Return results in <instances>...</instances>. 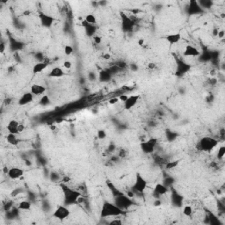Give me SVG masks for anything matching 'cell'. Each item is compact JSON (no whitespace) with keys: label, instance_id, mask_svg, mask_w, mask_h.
<instances>
[{"label":"cell","instance_id":"14","mask_svg":"<svg viewBox=\"0 0 225 225\" xmlns=\"http://www.w3.org/2000/svg\"><path fill=\"white\" fill-rule=\"evenodd\" d=\"M63 76H65V72L61 67H55L49 73V77L52 78H60Z\"/></svg>","mask_w":225,"mask_h":225},{"label":"cell","instance_id":"34","mask_svg":"<svg viewBox=\"0 0 225 225\" xmlns=\"http://www.w3.org/2000/svg\"><path fill=\"white\" fill-rule=\"evenodd\" d=\"M63 67H64L65 69H70V68L72 67L71 62H70V61H65V62H63Z\"/></svg>","mask_w":225,"mask_h":225},{"label":"cell","instance_id":"45","mask_svg":"<svg viewBox=\"0 0 225 225\" xmlns=\"http://www.w3.org/2000/svg\"><path fill=\"white\" fill-rule=\"evenodd\" d=\"M128 195L129 196L130 198L133 197V196H134V192H133V193H132V192H129V193H128Z\"/></svg>","mask_w":225,"mask_h":225},{"label":"cell","instance_id":"46","mask_svg":"<svg viewBox=\"0 0 225 225\" xmlns=\"http://www.w3.org/2000/svg\"><path fill=\"white\" fill-rule=\"evenodd\" d=\"M50 129H51L52 130H55V129H56V127H55V126H54V125H52V126L50 127Z\"/></svg>","mask_w":225,"mask_h":225},{"label":"cell","instance_id":"11","mask_svg":"<svg viewBox=\"0 0 225 225\" xmlns=\"http://www.w3.org/2000/svg\"><path fill=\"white\" fill-rule=\"evenodd\" d=\"M139 99H140V95H138V94L129 96L128 99L124 102V108H125L126 110H130V109H132L137 104Z\"/></svg>","mask_w":225,"mask_h":225},{"label":"cell","instance_id":"41","mask_svg":"<svg viewBox=\"0 0 225 225\" xmlns=\"http://www.w3.org/2000/svg\"><path fill=\"white\" fill-rule=\"evenodd\" d=\"M103 58H104L105 60H109L111 58V55L108 54V53H106V54L103 55Z\"/></svg>","mask_w":225,"mask_h":225},{"label":"cell","instance_id":"36","mask_svg":"<svg viewBox=\"0 0 225 225\" xmlns=\"http://www.w3.org/2000/svg\"><path fill=\"white\" fill-rule=\"evenodd\" d=\"M118 101H119V99L118 98H112V99H109L108 103L110 105H114L116 104V103H118Z\"/></svg>","mask_w":225,"mask_h":225},{"label":"cell","instance_id":"1","mask_svg":"<svg viewBox=\"0 0 225 225\" xmlns=\"http://www.w3.org/2000/svg\"><path fill=\"white\" fill-rule=\"evenodd\" d=\"M125 212L123 209L120 208L116 203H112L110 201L106 200L102 204V208L100 211V217L106 218V217H117L124 215Z\"/></svg>","mask_w":225,"mask_h":225},{"label":"cell","instance_id":"23","mask_svg":"<svg viewBox=\"0 0 225 225\" xmlns=\"http://www.w3.org/2000/svg\"><path fill=\"white\" fill-rule=\"evenodd\" d=\"M99 80L101 82H107L111 79V75H110V72L107 71V70H101L99 72Z\"/></svg>","mask_w":225,"mask_h":225},{"label":"cell","instance_id":"27","mask_svg":"<svg viewBox=\"0 0 225 225\" xmlns=\"http://www.w3.org/2000/svg\"><path fill=\"white\" fill-rule=\"evenodd\" d=\"M193 213V210L192 206H190V205H186L183 208V215L185 217H192Z\"/></svg>","mask_w":225,"mask_h":225},{"label":"cell","instance_id":"28","mask_svg":"<svg viewBox=\"0 0 225 225\" xmlns=\"http://www.w3.org/2000/svg\"><path fill=\"white\" fill-rule=\"evenodd\" d=\"M180 164V160H174V161H171V162H168L166 165H165V169L167 170H172L176 168Z\"/></svg>","mask_w":225,"mask_h":225},{"label":"cell","instance_id":"20","mask_svg":"<svg viewBox=\"0 0 225 225\" xmlns=\"http://www.w3.org/2000/svg\"><path fill=\"white\" fill-rule=\"evenodd\" d=\"M189 13L191 15L193 14H196L200 12H201V6L200 5V4L196 1H191L190 5H189Z\"/></svg>","mask_w":225,"mask_h":225},{"label":"cell","instance_id":"39","mask_svg":"<svg viewBox=\"0 0 225 225\" xmlns=\"http://www.w3.org/2000/svg\"><path fill=\"white\" fill-rule=\"evenodd\" d=\"M24 130H25V125H24V124L19 123V125H18V133H22V132H24Z\"/></svg>","mask_w":225,"mask_h":225},{"label":"cell","instance_id":"8","mask_svg":"<svg viewBox=\"0 0 225 225\" xmlns=\"http://www.w3.org/2000/svg\"><path fill=\"white\" fill-rule=\"evenodd\" d=\"M39 18H40V22L42 26L46 28H50L52 26L53 23L55 21V18H53L50 15H48L46 13H43V12L39 14Z\"/></svg>","mask_w":225,"mask_h":225},{"label":"cell","instance_id":"29","mask_svg":"<svg viewBox=\"0 0 225 225\" xmlns=\"http://www.w3.org/2000/svg\"><path fill=\"white\" fill-rule=\"evenodd\" d=\"M225 156V146H221V147L218 149V151H217V158L219 160H222L223 159V157Z\"/></svg>","mask_w":225,"mask_h":225},{"label":"cell","instance_id":"12","mask_svg":"<svg viewBox=\"0 0 225 225\" xmlns=\"http://www.w3.org/2000/svg\"><path fill=\"white\" fill-rule=\"evenodd\" d=\"M34 96L35 95H34L31 92H25L24 94H22L21 97L18 99V104L19 105V106H21L30 104V103L34 100Z\"/></svg>","mask_w":225,"mask_h":225},{"label":"cell","instance_id":"35","mask_svg":"<svg viewBox=\"0 0 225 225\" xmlns=\"http://www.w3.org/2000/svg\"><path fill=\"white\" fill-rule=\"evenodd\" d=\"M5 51V43L4 42H1L0 43V54H4Z\"/></svg>","mask_w":225,"mask_h":225},{"label":"cell","instance_id":"43","mask_svg":"<svg viewBox=\"0 0 225 225\" xmlns=\"http://www.w3.org/2000/svg\"><path fill=\"white\" fill-rule=\"evenodd\" d=\"M143 44H144V40H143V39H140V40H138L139 46H143Z\"/></svg>","mask_w":225,"mask_h":225},{"label":"cell","instance_id":"21","mask_svg":"<svg viewBox=\"0 0 225 225\" xmlns=\"http://www.w3.org/2000/svg\"><path fill=\"white\" fill-rule=\"evenodd\" d=\"M6 141L9 144H11L12 146H18L19 142H20L17 137L16 134H11V133H9L6 136Z\"/></svg>","mask_w":225,"mask_h":225},{"label":"cell","instance_id":"15","mask_svg":"<svg viewBox=\"0 0 225 225\" xmlns=\"http://www.w3.org/2000/svg\"><path fill=\"white\" fill-rule=\"evenodd\" d=\"M165 40L167 41V42H169V44L174 45V44H177L180 42V41L181 40V35H180V34H179V33L168 35H166Z\"/></svg>","mask_w":225,"mask_h":225},{"label":"cell","instance_id":"5","mask_svg":"<svg viewBox=\"0 0 225 225\" xmlns=\"http://www.w3.org/2000/svg\"><path fill=\"white\" fill-rule=\"evenodd\" d=\"M156 142H157V140L156 138H151L149 139V140H148V141L142 142L140 143V148H141V149L143 150V153H145V154H151L154 151V149H155Z\"/></svg>","mask_w":225,"mask_h":225},{"label":"cell","instance_id":"26","mask_svg":"<svg viewBox=\"0 0 225 225\" xmlns=\"http://www.w3.org/2000/svg\"><path fill=\"white\" fill-rule=\"evenodd\" d=\"M85 20L86 21L88 24H90V25H93V26H94L96 23H97V18H96L95 16H94L93 14H92V13L87 14L86 16Z\"/></svg>","mask_w":225,"mask_h":225},{"label":"cell","instance_id":"7","mask_svg":"<svg viewBox=\"0 0 225 225\" xmlns=\"http://www.w3.org/2000/svg\"><path fill=\"white\" fill-rule=\"evenodd\" d=\"M121 24H122V30L124 32H130L133 30V27L135 25V22L130 18L129 17H128L125 13L121 12Z\"/></svg>","mask_w":225,"mask_h":225},{"label":"cell","instance_id":"4","mask_svg":"<svg viewBox=\"0 0 225 225\" xmlns=\"http://www.w3.org/2000/svg\"><path fill=\"white\" fill-rule=\"evenodd\" d=\"M70 216V211L67 207L62 206V205H59L57 206V208L55 209L54 213H53V217L60 220V221H63L65 219H67L68 217Z\"/></svg>","mask_w":225,"mask_h":225},{"label":"cell","instance_id":"42","mask_svg":"<svg viewBox=\"0 0 225 225\" xmlns=\"http://www.w3.org/2000/svg\"><path fill=\"white\" fill-rule=\"evenodd\" d=\"M130 67H131V69H133L134 71H137L138 70V66H136V64H131Z\"/></svg>","mask_w":225,"mask_h":225},{"label":"cell","instance_id":"24","mask_svg":"<svg viewBox=\"0 0 225 225\" xmlns=\"http://www.w3.org/2000/svg\"><path fill=\"white\" fill-rule=\"evenodd\" d=\"M32 207V204L28 200H22L18 203V210H30Z\"/></svg>","mask_w":225,"mask_h":225},{"label":"cell","instance_id":"31","mask_svg":"<svg viewBox=\"0 0 225 225\" xmlns=\"http://www.w3.org/2000/svg\"><path fill=\"white\" fill-rule=\"evenodd\" d=\"M97 137L99 139V140H104L106 137V132L104 129L98 130V132H97Z\"/></svg>","mask_w":225,"mask_h":225},{"label":"cell","instance_id":"18","mask_svg":"<svg viewBox=\"0 0 225 225\" xmlns=\"http://www.w3.org/2000/svg\"><path fill=\"white\" fill-rule=\"evenodd\" d=\"M154 192L158 195H165L169 192V189H168V187L165 186V184L157 183V184H156L155 187H154Z\"/></svg>","mask_w":225,"mask_h":225},{"label":"cell","instance_id":"40","mask_svg":"<svg viewBox=\"0 0 225 225\" xmlns=\"http://www.w3.org/2000/svg\"><path fill=\"white\" fill-rule=\"evenodd\" d=\"M128 98H129V96L128 95H125V94H122V95L120 96V98H119V99L121 100V101H122L123 103L128 99Z\"/></svg>","mask_w":225,"mask_h":225},{"label":"cell","instance_id":"38","mask_svg":"<svg viewBox=\"0 0 225 225\" xmlns=\"http://www.w3.org/2000/svg\"><path fill=\"white\" fill-rule=\"evenodd\" d=\"M217 36H218V38L223 39V38L225 36L224 30H220V31H218V33H217Z\"/></svg>","mask_w":225,"mask_h":225},{"label":"cell","instance_id":"30","mask_svg":"<svg viewBox=\"0 0 225 225\" xmlns=\"http://www.w3.org/2000/svg\"><path fill=\"white\" fill-rule=\"evenodd\" d=\"M73 52H74V49H73L72 46H70V45H66V46L64 47V53H65L66 55H70L73 54Z\"/></svg>","mask_w":225,"mask_h":225},{"label":"cell","instance_id":"22","mask_svg":"<svg viewBox=\"0 0 225 225\" xmlns=\"http://www.w3.org/2000/svg\"><path fill=\"white\" fill-rule=\"evenodd\" d=\"M82 25H83V26H85V28H86V35H88V36H92V35H94L96 29L95 26H93V25L88 24L86 20L82 21Z\"/></svg>","mask_w":225,"mask_h":225},{"label":"cell","instance_id":"13","mask_svg":"<svg viewBox=\"0 0 225 225\" xmlns=\"http://www.w3.org/2000/svg\"><path fill=\"white\" fill-rule=\"evenodd\" d=\"M47 91V88L42 85H38V84H35L33 85L31 88H30V92L34 94L35 96H41L44 94Z\"/></svg>","mask_w":225,"mask_h":225},{"label":"cell","instance_id":"17","mask_svg":"<svg viewBox=\"0 0 225 225\" xmlns=\"http://www.w3.org/2000/svg\"><path fill=\"white\" fill-rule=\"evenodd\" d=\"M131 201L130 200L126 197V196H118V198L116 199V204L120 207V208H127L128 206L131 205Z\"/></svg>","mask_w":225,"mask_h":225},{"label":"cell","instance_id":"37","mask_svg":"<svg viewBox=\"0 0 225 225\" xmlns=\"http://www.w3.org/2000/svg\"><path fill=\"white\" fill-rule=\"evenodd\" d=\"M122 223L120 219H116V220H113L112 222H110V224L111 225H121Z\"/></svg>","mask_w":225,"mask_h":225},{"label":"cell","instance_id":"25","mask_svg":"<svg viewBox=\"0 0 225 225\" xmlns=\"http://www.w3.org/2000/svg\"><path fill=\"white\" fill-rule=\"evenodd\" d=\"M172 199H173V203H175L174 205L181 206L182 200H183V197H182L181 195H180V194L177 193H174L173 195H172Z\"/></svg>","mask_w":225,"mask_h":225},{"label":"cell","instance_id":"6","mask_svg":"<svg viewBox=\"0 0 225 225\" xmlns=\"http://www.w3.org/2000/svg\"><path fill=\"white\" fill-rule=\"evenodd\" d=\"M80 193H78V191H74L69 189V188H66V190H64V197H65V201L66 203L70 204L73 202H76L78 199L80 197Z\"/></svg>","mask_w":225,"mask_h":225},{"label":"cell","instance_id":"32","mask_svg":"<svg viewBox=\"0 0 225 225\" xmlns=\"http://www.w3.org/2000/svg\"><path fill=\"white\" fill-rule=\"evenodd\" d=\"M49 102H50V101H49V97L47 95H44L42 96V98L41 100H40V105H42V106H47Z\"/></svg>","mask_w":225,"mask_h":225},{"label":"cell","instance_id":"19","mask_svg":"<svg viewBox=\"0 0 225 225\" xmlns=\"http://www.w3.org/2000/svg\"><path fill=\"white\" fill-rule=\"evenodd\" d=\"M49 66V64L45 62H39L37 63H35L33 67V73L34 74H39L41 72H42L44 69H46Z\"/></svg>","mask_w":225,"mask_h":225},{"label":"cell","instance_id":"3","mask_svg":"<svg viewBox=\"0 0 225 225\" xmlns=\"http://www.w3.org/2000/svg\"><path fill=\"white\" fill-rule=\"evenodd\" d=\"M147 187V181L140 174L137 173L136 174V181L135 184L133 185V187H132V191L133 192H136V193H143L145 189Z\"/></svg>","mask_w":225,"mask_h":225},{"label":"cell","instance_id":"33","mask_svg":"<svg viewBox=\"0 0 225 225\" xmlns=\"http://www.w3.org/2000/svg\"><path fill=\"white\" fill-rule=\"evenodd\" d=\"M93 41L96 44H100L102 42V39L100 36H98V35H94L93 36Z\"/></svg>","mask_w":225,"mask_h":225},{"label":"cell","instance_id":"10","mask_svg":"<svg viewBox=\"0 0 225 225\" xmlns=\"http://www.w3.org/2000/svg\"><path fill=\"white\" fill-rule=\"evenodd\" d=\"M24 174V170L19 167H12L10 168L7 173L8 177L11 180H17L22 177Z\"/></svg>","mask_w":225,"mask_h":225},{"label":"cell","instance_id":"16","mask_svg":"<svg viewBox=\"0 0 225 225\" xmlns=\"http://www.w3.org/2000/svg\"><path fill=\"white\" fill-rule=\"evenodd\" d=\"M18 125H19V123L17 121H15V120L10 121L8 122V124H7V126H6L7 131L11 134H18Z\"/></svg>","mask_w":225,"mask_h":225},{"label":"cell","instance_id":"9","mask_svg":"<svg viewBox=\"0 0 225 225\" xmlns=\"http://www.w3.org/2000/svg\"><path fill=\"white\" fill-rule=\"evenodd\" d=\"M200 52L193 45H187L183 52V55L186 57H196L200 56Z\"/></svg>","mask_w":225,"mask_h":225},{"label":"cell","instance_id":"2","mask_svg":"<svg viewBox=\"0 0 225 225\" xmlns=\"http://www.w3.org/2000/svg\"><path fill=\"white\" fill-rule=\"evenodd\" d=\"M218 145V141L214 137L210 136H204L200 140L199 142V149L205 151V152H210Z\"/></svg>","mask_w":225,"mask_h":225},{"label":"cell","instance_id":"44","mask_svg":"<svg viewBox=\"0 0 225 225\" xmlns=\"http://www.w3.org/2000/svg\"><path fill=\"white\" fill-rule=\"evenodd\" d=\"M160 204H161V201H160L159 200H157L156 201H154V205H155V206H159Z\"/></svg>","mask_w":225,"mask_h":225}]
</instances>
